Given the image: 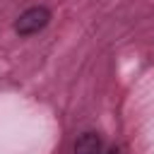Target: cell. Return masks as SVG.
I'll return each mask as SVG.
<instances>
[{
	"label": "cell",
	"mask_w": 154,
	"mask_h": 154,
	"mask_svg": "<svg viewBox=\"0 0 154 154\" xmlns=\"http://www.w3.org/2000/svg\"><path fill=\"white\" fill-rule=\"evenodd\" d=\"M51 22V10L38 5V7H29L26 12L19 14V19L14 22V31L19 36H31V34H38L46 24Z\"/></svg>",
	"instance_id": "1"
},
{
	"label": "cell",
	"mask_w": 154,
	"mask_h": 154,
	"mask_svg": "<svg viewBox=\"0 0 154 154\" xmlns=\"http://www.w3.org/2000/svg\"><path fill=\"white\" fill-rule=\"evenodd\" d=\"M101 137L96 132H84L75 142V154H101Z\"/></svg>",
	"instance_id": "2"
},
{
	"label": "cell",
	"mask_w": 154,
	"mask_h": 154,
	"mask_svg": "<svg viewBox=\"0 0 154 154\" xmlns=\"http://www.w3.org/2000/svg\"><path fill=\"white\" fill-rule=\"evenodd\" d=\"M101 154H120V152H118V149L113 147V149H108V152H101Z\"/></svg>",
	"instance_id": "3"
}]
</instances>
